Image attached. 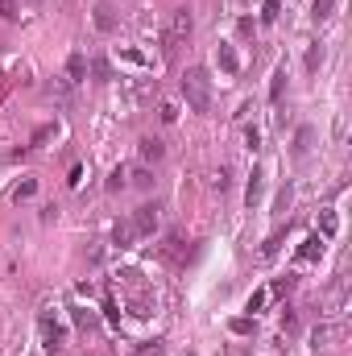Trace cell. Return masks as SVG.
Wrapping results in <instances>:
<instances>
[{
	"instance_id": "obj_1",
	"label": "cell",
	"mask_w": 352,
	"mask_h": 356,
	"mask_svg": "<svg viewBox=\"0 0 352 356\" xmlns=\"http://www.w3.org/2000/svg\"><path fill=\"white\" fill-rule=\"evenodd\" d=\"M182 99H186L191 112H207V108H211V88H207V75H203L199 67H191V71L182 75Z\"/></svg>"
},
{
	"instance_id": "obj_2",
	"label": "cell",
	"mask_w": 352,
	"mask_h": 356,
	"mask_svg": "<svg viewBox=\"0 0 352 356\" xmlns=\"http://www.w3.org/2000/svg\"><path fill=\"white\" fill-rule=\"evenodd\" d=\"M191 33H195L191 13H186V8H175V13H170V25H166V50H178Z\"/></svg>"
},
{
	"instance_id": "obj_3",
	"label": "cell",
	"mask_w": 352,
	"mask_h": 356,
	"mask_svg": "<svg viewBox=\"0 0 352 356\" xmlns=\"http://www.w3.org/2000/svg\"><path fill=\"white\" fill-rule=\"evenodd\" d=\"M154 228H158V207H154V203L137 207V216H133V232H137V236H154Z\"/></svg>"
},
{
	"instance_id": "obj_4",
	"label": "cell",
	"mask_w": 352,
	"mask_h": 356,
	"mask_svg": "<svg viewBox=\"0 0 352 356\" xmlns=\"http://www.w3.org/2000/svg\"><path fill=\"white\" fill-rule=\"evenodd\" d=\"M112 25H116L112 4H108V0H99V4H95V29H99V33H112Z\"/></svg>"
},
{
	"instance_id": "obj_5",
	"label": "cell",
	"mask_w": 352,
	"mask_h": 356,
	"mask_svg": "<svg viewBox=\"0 0 352 356\" xmlns=\"http://www.w3.org/2000/svg\"><path fill=\"white\" fill-rule=\"evenodd\" d=\"M67 79H71V83H83V79H88V63H83V54H71V63H67Z\"/></svg>"
},
{
	"instance_id": "obj_6",
	"label": "cell",
	"mask_w": 352,
	"mask_h": 356,
	"mask_svg": "<svg viewBox=\"0 0 352 356\" xmlns=\"http://www.w3.org/2000/svg\"><path fill=\"white\" fill-rule=\"evenodd\" d=\"M162 154H166V149H162L158 137H145V141H141V162H162Z\"/></svg>"
},
{
	"instance_id": "obj_7",
	"label": "cell",
	"mask_w": 352,
	"mask_h": 356,
	"mask_svg": "<svg viewBox=\"0 0 352 356\" xmlns=\"http://www.w3.org/2000/svg\"><path fill=\"white\" fill-rule=\"evenodd\" d=\"M137 232H133V224H116V232H112V241L120 245V249H129V241H133Z\"/></svg>"
},
{
	"instance_id": "obj_8",
	"label": "cell",
	"mask_w": 352,
	"mask_h": 356,
	"mask_svg": "<svg viewBox=\"0 0 352 356\" xmlns=\"http://www.w3.org/2000/svg\"><path fill=\"white\" fill-rule=\"evenodd\" d=\"M220 67H224L228 75H237V54H232L228 46H220Z\"/></svg>"
},
{
	"instance_id": "obj_9",
	"label": "cell",
	"mask_w": 352,
	"mask_h": 356,
	"mask_svg": "<svg viewBox=\"0 0 352 356\" xmlns=\"http://www.w3.org/2000/svg\"><path fill=\"white\" fill-rule=\"evenodd\" d=\"M336 13V0H315V21H328Z\"/></svg>"
},
{
	"instance_id": "obj_10",
	"label": "cell",
	"mask_w": 352,
	"mask_h": 356,
	"mask_svg": "<svg viewBox=\"0 0 352 356\" xmlns=\"http://www.w3.org/2000/svg\"><path fill=\"white\" fill-rule=\"evenodd\" d=\"M133 186H141V191H150V186H154V175H150L145 166H141V170H133Z\"/></svg>"
},
{
	"instance_id": "obj_11",
	"label": "cell",
	"mask_w": 352,
	"mask_h": 356,
	"mask_svg": "<svg viewBox=\"0 0 352 356\" xmlns=\"http://www.w3.org/2000/svg\"><path fill=\"white\" fill-rule=\"evenodd\" d=\"M315 253H323V241H319V236H311V241L303 245V253H298V257H315Z\"/></svg>"
},
{
	"instance_id": "obj_12",
	"label": "cell",
	"mask_w": 352,
	"mask_h": 356,
	"mask_svg": "<svg viewBox=\"0 0 352 356\" xmlns=\"http://www.w3.org/2000/svg\"><path fill=\"white\" fill-rule=\"evenodd\" d=\"M282 88H286V71H278V75H273V83H269V99H278Z\"/></svg>"
},
{
	"instance_id": "obj_13",
	"label": "cell",
	"mask_w": 352,
	"mask_h": 356,
	"mask_svg": "<svg viewBox=\"0 0 352 356\" xmlns=\"http://www.w3.org/2000/svg\"><path fill=\"white\" fill-rule=\"evenodd\" d=\"M33 191H38V182H21V186H17V191H13V199H17V203H21V199H29V195H33Z\"/></svg>"
},
{
	"instance_id": "obj_14",
	"label": "cell",
	"mask_w": 352,
	"mask_h": 356,
	"mask_svg": "<svg viewBox=\"0 0 352 356\" xmlns=\"http://www.w3.org/2000/svg\"><path fill=\"white\" fill-rule=\"evenodd\" d=\"M125 178H129V170H120V166H116L112 178H108V186H112V191H120V186H125Z\"/></svg>"
},
{
	"instance_id": "obj_15",
	"label": "cell",
	"mask_w": 352,
	"mask_h": 356,
	"mask_svg": "<svg viewBox=\"0 0 352 356\" xmlns=\"http://www.w3.org/2000/svg\"><path fill=\"white\" fill-rule=\"evenodd\" d=\"M332 232H336V211L328 207V211H323V236H332Z\"/></svg>"
},
{
	"instance_id": "obj_16",
	"label": "cell",
	"mask_w": 352,
	"mask_h": 356,
	"mask_svg": "<svg viewBox=\"0 0 352 356\" xmlns=\"http://www.w3.org/2000/svg\"><path fill=\"white\" fill-rule=\"evenodd\" d=\"M17 17V4L13 0H0V21H13Z\"/></svg>"
},
{
	"instance_id": "obj_17",
	"label": "cell",
	"mask_w": 352,
	"mask_h": 356,
	"mask_svg": "<svg viewBox=\"0 0 352 356\" xmlns=\"http://www.w3.org/2000/svg\"><path fill=\"white\" fill-rule=\"evenodd\" d=\"M50 137H54V124H46V129H38V133H33V145H42V141H50Z\"/></svg>"
},
{
	"instance_id": "obj_18",
	"label": "cell",
	"mask_w": 352,
	"mask_h": 356,
	"mask_svg": "<svg viewBox=\"0 0 352 356\" xmlns=\"http://www.w3.org/2000/svg\"><path fill=\"white\" fill-rule=\"evenodd\" d=\"M216 191H220V195H224V191H228V170H224V166H220V170H216Z\"/></svg>"
},
{
	"instance_id": "obj_19",
	"label": "cell",
	"mask_w": 352,
	"mask_h": 356,
	"mask_svg": "<svg viewBox=\"0 0 352 356\" xmlns=\"http://www.w3.org/2000/svg\"><path fill=\"white\" fill-rule=\"evenodd\" d=\"M319 63H323V50H319V46H315V50H311V54H307V67H311V71H315V67H319Z\"/></svg>"
},
{
	"instance_id": "obj_20",
	"label": "cell",
	"mask_w": 352,
	"mask_h": 356,
	"mask_svg": "<svg viewBox=\"0 0 352 356\" xmlns=\"http://www.w3.org/2000/svg\"><path fill=\"white\" fill-rule=\"evenodd\" d=\"M257 141H262V137H257V129H245V145H249V149H257Z\"/></svg>"
},
{
	"instance_id": "obj_21",
	"label": "cell",
	"mask_w": 352,
	"mask_h": 356,
	"mask_svg": "<svg viewBox=\"0 0 352 356\" xmlns=\"http://www.w3.org/2000/svg\"><path fill=\"white\" fill-rule=\"evenodd\" d=\"M262 302H265V290H257V294L249 298V311H262Z\"/></svg>"
}]
</instances>
